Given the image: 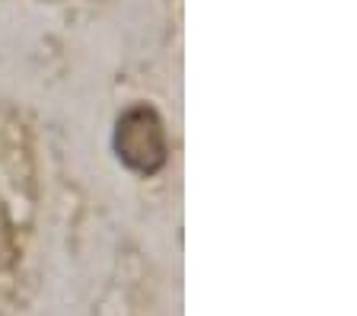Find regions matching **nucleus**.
Wrapping results in <instances>:
<instances>
[{
    "mask_svg": "<svg viewBox=\"0 0 357 316\" xmlns=\"http://www.w3.org/2000/svg\"><path fill=\"white\" fill-rule=\"evenodd\" d=\"M10 253H13V234H10L7 214H3V208H0V265L10 259Z\"/></svg>",
    "mask_w": 357,
    "mask_h": 316,
    "instance_id": "f03ea898",
    "label": "nucleus"
},
{
    "mask_svg": "<svg viewBox=\"0 0 357 316\" xmlns=\"http://www.w3.org/2000/svg\"><path fill=\"white\" fill-rule=\"evenodd\" d=\"M115 153L141 176H153L166 166V128L150 105H131L115 125Z\"/></svg>",
    "mask_w": 357,
    "mask_h": 316,
    "instance_id": "f257e3e1",
    "label": "nucleus"
}]
</instances>
